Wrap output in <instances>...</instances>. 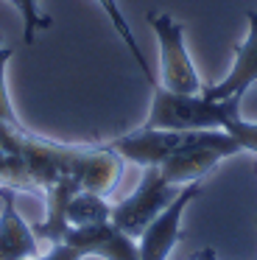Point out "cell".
<instances>
[{
	"label": "cell",
	"mask_w": 257,
	"mask_h": 260,
	"mask_svg": "<svg viewBox=\"0 0 257 260\" xmlns=\"http://www.w3.org/2000/svg\"><path fill=\"white\" fill-rule=\"evenodd\" d=\"M148 23L159 42V84L173 92H204L196 64L190 62L187 45H184V25L173 20L168 12H148Z\"/></svg>",
	"instance_id": "277c9868"
},
{
	"label": "cell",
	"mask_w": 257,
	"mask_h": 260,
	"mask_svg": "<svg viewBox=\"0 0 257 260\" xmlns=\"http://www.w3.org/2000/svg\"><path fill=\"white\" fill-rule=\"evenodd\" d=\"M112 218V204L106 196L89 190H78L67 204V224L70 226H87V224H101Z\"/></svg>",
	"instance_id": "7c38bea8"
},
{
	"label": "cell",
	"mask_w": 257,
	"mask_h": 260,
	"mask_svg": "<svg viewBox=\"0 0 257 260\" xmlns=\"http://www.w3.org/2000/svg\"><path fill=\"white\" fill-rule=\"evenodd\" d=\"M240 118V98L212 101L204 92H173L156 81L151 84V109L140 129H168V132H204L227 129Z\"/></svg>",
	"instance_id": "6da1fadb"
},
{
	"label": "cell",
	"mask_w": 257,
	"mask_h": 260,
	"mask_svg": "<svg viewBox=\"0 0 257 260\" xmlns=\"http://www.w3.org/2000/svg\"><path fill=\"white\" fill-rule=\"evenodd\" d=\"M246 23H249V34L235 48V62L227 79L212 87H204V95L212 98V101L243 98L246 90L251 84H257V12H246Z\"/></svg>",
	"instance_id": "9c48e42d"
},
{
	"label": "cell",
	"mask_w": 257,
	"mask_h": 260,
	"mask_svg": "<svg viewBox=\"0 0 257 260\" xmlns=\"http://www.w3.org/2000/svg\"><path fill=\"white\" fill-rule=\"evenodd\" d=\"M25 260H84V254L61 241V243H50V249L45 254H34V257H25Z\"/></svg>",
	"instance_id": "9a60e30c"
},
{
	"label": "cell",
	"mask_w": 257,
	"mask_h": 260,
	"mask_svg": "<svg viewBox=\"0 0 257 260\" xmlns=\"http://www.w3.org/2000/svg\"><path fill=\"white\" fill-rule=\"evenodd\" d=\"M240 151H243L240 143L223 129L193 132V137L159 165V174L165 176L171 185L184 187V185H190V182H201L221 159L235 157V154H240Z\"/></svg>",
	"instance_id": "3957f363"
},
{
	"label": "cell",
	"mask_w": 257,
	"mask_h": 260,
	"mask_svg": "<svg viewBox=\"0 0 257 260\" xmlns=\"http://www.w3.org/2000/svg\"><path fill=\"white\" fill-rule=\"evenodd\" d=\"M193 132H168V129H134L123 137H115L106 146L123 159L140 165V168H159L173 151L184 146Z\"/></svg>",
	"instance_id": "52a82bcc"
},
{
	"label": "cell",
	"mask_w": 257,
	"mask_h": 260,
	"mask_svg": "<svg viewBox=\"0 0 257 260\" xmlns=\"http://www.w3.org/2000/svg\"><path fill=\"white\" fill-rule=\"evenodd\" d=\"M22 17V42L31 45L39 37V31L50 28V17L39 12V0H9Z\"/></svg>",
	"instance_id": "4fadbf2b"
},
{
	"label": "cell",
	"mask_w": 257,
	"mask_h": 260,
	"mask_svg": "<svg viewBox=\"0 0 257 260\" xmlns=\"http://www.w3.org/2000/svg\"><path fill=\"white\" fill-rule=\"evenodd\" d=\"M95 3H98V6L104 9L106 20H109V23H112V28H115L117 34H120V40L126 42L128 53H132V59H134V62H137L140 73L145 76V81H148V87H151V84H156L154 73H151V68H148V59H145L143 48L137 45V37H134V31H132V25H128L126 14H123L120 3H117V0H95Z\"/></svg>",
	"instance_id": "8fae6325"
},
{
	"label": "cell",
	"mask_w": 257,
	"mask_h": 260,
	"mask_svg": "<svg viewBox=\"0 0 257 260\" xmlns=\"http://www.w3.org/2000/svg\"><path fill=\"white\" fill-rule=\"evenodd\" d=\"M196 260H215V254H212V249H204V252H201Z\"/></svg>",
	"instance_id": "2e32d148"
},
{
	"label": "cell",
	"mask_w": 257,
	"mask_h": 260,
	"mask_svg": "<svg viewBox=\"0 0 257 260\" xmlns=\"http://www.w3.org/2000/svg\"><path fill=\"white\" fill-rule=\"evenodd\" d=\"M11 48L3 45L0 37V187H11L17 193H39L28 171V140L34 132L20 123L17 112L11 109L9 87H6V68L11 62Z\"/></svg>",
	"instance_id": "7a4b0ae2"
},
{
	"label": "cell",
	"mask_w": 257,
	"mask_h": 260,
	"mask_svg": "<svg viewBox=\"0 0 257 260\" xmlns=\"http://www.w3.org/2000/svg\"><path fill=\"white\" fill-rule=\"evenodd\" d=\"M223 132H229V135L240 143V148H243V151H254L257 154V123L238 118V120H232V123H229Z\"/></svg>",
	"instance_id": "5bb4252c"
},
{
	"label": "cell",
	"mask_w": 257,
	"mask_h": 260,
	"mask_svg": "<svg viewBox=\"0 0 257 260\" xmlns=\"http://www.w3.org/2000/svg\"><path fill=\"white\" fill-rule=\"evenodd\" d=\"M11 187H0L3 196V213H0V260H25L39 254V238L34 235V226L25 224L17 213V202Z\"/></svg>",
	"instance_id": "30bf717a"
},
{
	"label": "cell",
	"mask_w": 257,
	"mask_h": 260,
	"mask_svg": "<svg viewBox=\"0 0 257 260\" xmlns=\"http://www.w3.org/2000/svg\"><path fill=\"white\" fill-rule=\"evenodd\" d=\"M179 190L182 187L171 185L159 174V168H143V179H140L137 190L123 202L112 204V224L137 241L145 232V226L179 196Z\"/></svg>",
	"instance_id": "5b68a950"
},
{
	"label": "cell",
	"mask_w": 257,
	"mask_h": 260,
	"mask_svg": "<svg viewBox=\"0 0 257 260\" xmlns=\"http://www.w3.org/2000/svg\"><path fill=\"white\" fill-rule=\"evenodd\" d=\"M65 243H70L73 249L89 257H104V260H140V249L137 241L132 235L120 230V226L109 221H101V224H87V226H67Z\"/></svg>",
	"instance_id": "ba28073f"
},
{
	"label": "cell",
	"mask_w": 257,
	"mask_h": 260,
	"mask_svg": "<svg viewBox=\"0 0 257 260\" xmlns=\"http://www.w3.org/2000/svg\"><path fill=\"white\" fill-rule=\"evenodd\" d=\"M201 193L199 182H190L179 190V196L145 226V232L137 238V249H140V260H168V254L173 252L179 235H182V218L184 210L190 207L196 196Z\"/></svg>",
	"instance_id": "8992f818"
}]
</instances>
